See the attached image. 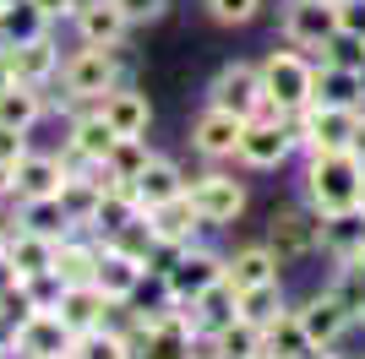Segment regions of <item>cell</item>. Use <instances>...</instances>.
Instances as JSON below:
<instances>
[{"label": "cell", "mask_w": 365, "mask_h": 359, "mask_svg": "<svg viewBox=\"0 0 365 359\" xmlns=\"http://www.w3.org/2000/svg\"><path fill=\"white\" fill-rule=\"evenodd\" d=\"M0 55H6V66H11V76L28 82V88H44L49 76L61 71V49L49 44L44 33H33V38H22V44H0Z\"/></svg>", "instance_id": "cell-12"}, {"label": "cell", "mask_w": 365, "mask_h": 359, "mask_svg": "<svg viewBox=\"0 0 365 359\" xmlns=\"http://www.w3.org/2000/svg\"><path fill=\"white\" fill-rule=\"evenodd\" d=\"M6 239H11V234H6V224H0V256H6Z\"/></svg>", "instance_id": "cell-47"}, {"label": "cell", "mask_w": 365, "mask_h": 359, "mask_svg": "<svg viewBox=\"0 0 365 359\" xmlns=\"http://www.w3.org/2000/svg\"><path fill=\"white\" fill-rule=\"evenodd\" d=\"M338 33V0H289L284 6V38L300 49H322Z\"/></svg>", "instance_id": "cell-8"}, {"label": "cell", "mask_w": 365, "mask_h": 359, "mask_svg": "<svg viewBox=\"0 0 365 359\" xmlns=\"http://www.w3.org/2000/svg\"><path fill=\"white\" fill-rule=\"evenodd\" d=\"M71 180V169L61 164V158H44V152H28L22 164L11 169V191L22 196V202H33V196H61V185Z\"/></svg>", "instance_id": "cell-19"}, {"label": "cell", "mask_w": 365, "mask_h": 359, "mask_svg": "<svg viewBox=\"0 0 365 359\" xmlns=\"http://www.w3.org/2000/svg\"><path fill=\"white\" fill-rule=\"evenodd\" d=\"M61 76H66V93H71V98H104V93L115 88V49H98V44L76 49L61 66Z\"/></svg>", "instance_id": "cell-10"}, {"label": "cell", "mask_w": 365, "mask_h": 359, "mask_svg": "<svg viewBox=\"0 0 365 359\" xmlns=\"http://www.w3.org/2000/svg\"><path fill=\"white\" fill-rule=\"evenodd\" d=\"M278 267H284V261H278L267 245H245V251H235V261H224V278L245 294V288H257V283H273Z\"/></svg>", "instance_id": "cell-26"}, {"label": "cell", "mask_w": 365, "mask_h": 359, "mask_svg": "<svg viewBox=\"0 0 365 359\" xmlns=\"http://www.w3.org/2000/svg\"><path fill=\"white\" fill-rule=\"evenodd\" d=\"M305 202H311V212L360 207L365 202V152L360 147L311 152V164H305Z\"/></svg>", "instance_id": "cell-1"}, {"label": "cell", "mask_w": 365, "mask_h": 359, "mask_svg": "<svg viewBox=\"0 0 365 359\" xmlns=\"http://www.w3.org/2000/svg\"><path fill=\"white\" fill-rule=\"evenodd\" d=\"M131 185H137V196H142V212H148V207H158V202H169V196H180V191H185L180 169L169 164V158H148V164H142V175L131 180Z\"/></svg>", "instance_id": "cell-28"}, {"label": "cell", "mask_w": 365, "mask_h": 359, "mask_svg": "<svg viewBox=\"0 0 365 359\" xmlns=\"http://www.w3.org/2000/svg\"><path fill=\"white\" fill-rule=\"evenodd\" d=\"M11 82H16V76H11V66H6V55H0V93L11 88Z\"/></svg>", "instance_id": "cell-44"}, {"label": "cell", "mask_w": 365, "mask_h": 359, "mask_svg": "<svg viewBox=\"0 0 365 359\" xmlns=\"http://www.w3.org/2000/svg\"><path fill=\"white\" fill-rule=\"evenodd\" d=\"M338 28L365 38V0H338Z\"/></svg>", "instance_id": "cell-40"}, {"label": "cell", "mask_w": 365, "mask_h": 359, "mask_svg": "<svg viewBox=\"0 0 365 359\" xmlns=\"http://www.w3.org/2000/svg\"><path fill=\"white\" fill-rule=\"evenodd\" d=\"M28 158V131H16V125H0V164L16 169Z\"/></svg>", "instance_id": "cell-39"}, {"label": "cell", "mask_w": 365, "mask_h": 359, "mask_svg": "<svg viewBox=\"0 0 365 359\" xmlns=\"http://www.w3.org/2000/svg\"><path fill=\"white\" fill-rule=\"evenodd\" d=\"M294 152V131H289V115H251L240 131V164L251 169H278L284 158Z\"/></svg>", "instance_id": "cell-3"}, {"label": "cell", "mask_w": 365, "mask_h": 359, "mask_svg": "<svg viewBox=\"0 0 365 359\" xmlns=\"http://www.w3.org/2000/svg\"><path fill=\"white\" fill-rule=\"evenodd\" d=\"M278 311H284V288H278V278H273V283H257V288H245V294H240V316L251 321V327H267Z\"/></svg>", "instance_id": "cell-35"}, {"label": "cell", "mask_w": 365, "mask_h": 359, "mask_svg": "<svg viewBox=\"0 0 365 359\" xmlns=\"http://www.w3.org/2000/svg\"><path fill=\"white\" fill-rule=\"evenodd\" d=\"M213 343H218V359H257L262 354V327H251L245 316H235L229 327L213 332Z\"/></svg>", "instance_id": "cell-32"}, {"label": "cell", "mask_w": 365, "mask_h": 359, "mask_svg": "<svg viewBox=\"0 0 365 359\" xmlns=\"http://www.w3.org/2000/svg\"><path fill=\"white\" fill-rule=\"evenodd\" d=\"M311 76L317 66L294 49H273V55L262 60V115H300L311 104Z\"/></svg>", "instance_id": "cell-2"}, {"label": "cell", "mask_w": 365, "mask_h": 359, "mask_svg": "<svg viewBox=\"0 0 365 359\" xmlns=\"http://www.w3.org/2000/svg\"><path fill=\"white\" fill-rule=\"evenodd\" d=\"M142 278H148V261L125 256L120 245H104V251H98V272H93V283L104 288L109 305H125V299L142 288Z\"/></svg>", "instance_id": "cell-13"}, {"label": "cell", "mask_w": 365, "mask_h": 359, "mask_svg": "<svg viewBox=\"0 0 365 359\" xmlns=\"http://www.w3.org/2000/svg\"><path fill=\"white\" fill-rule=\"evenodd\" d=\"M240 131H245L240 115L207 104V115L191 125V147H197L202 158H235V152H240Z\"/></svg>", "instance_id": "cell-15"}, {"label": "cell", "mask_w": 365, "mask_h": 359, "mask_svg": "<svg viewBox=\"0 0 365 359\" xmlns=\"http://www.w3.org/2000/svg\"><path fill=\"white\" fill-rule=\"evenodd\" d=\"M76 33H82V44H98V49H115L120 44V33L131 28L125 11L115 0H76Z\"/></svg>", "instance_id": "cell-17"}, {"label": "cell", "mask_w": 365, "mask_h": 359, "mask_svg": "<svg viewBox=\"0 0 365 359\" xmlns=\"http://www.w3.org/2000/svg\"><path fill=\"white\" fill-rule=\"evenodd\" d=\"M71 359H137L125 332H109V327H93V332H76L71 338Z\"/></svg>", "instance_id": "cell-31"}, {"label": "cell", "mask_w": 365, "mask_h": 359, "mask_svg": "<svg viewBox=\"0 0 365 359\" xmlns=\"http://www.w3.org/2000/svg\"><path fill=\"white\" fill-rule=\"evenodd\" d=\"M267 251L278 261H305V256L322 251V212H305V207H284L273 212L267 224Z\"/></svg>", "instance_id": "cell-4"}, {"label": "cell", "mask_w": 365, "mask_h": 359, "mask_svg": "<svg viewBox=\"0 0 365 359\" xmlns=\"http://www.w3.org/2000/svg\"><path fill=\"white\" fill-rule=\"evenodd\" d=\"M148 218V229H153V239L158 245H191V234H197V207H191V196H169V202H158V207H148L142 212Z\"/></svg>", "instance_id": "cell-18"}, {"label": "cell", "mask_w": 365, "mask_h": 359, "mask_svg": "<svg viewBox=\"0 0 365 359\" xmlns=\"http://www.w3.org/2000/svg\"><path fill=\"white\" fill-rule=\"evenodd\" d=\"M0 359H6V354H0Z\"/></svg>", "instance_id": "cell-52"}, {"label": "cell", "mask_w": 365, "mask_h": 359, "mask_svg": "<svg viewBox=\"0 0 365 359\" xmlns=\"http://www.w3.org/2000/svg\"><path fill=\"white\" fill-rule=\"evenodd\" d=\"M33 359H71V354H33Z\"/></svg>", "instance_id": "cell-48"}, {"label": "cell", "mask_w": 365, "mask_h": 359, "mask_svg": "<svg viewBox=\"0 0 365 359\" xmlns=\"http://www.w3.org/2000/svg\"><path fill=\"white\" fill-rule=\"evenodd\" d=\"M0 11H6V0H0Z\"/></svg>", "instance_id": "cell-51"}, {"label": "cell", "mask_w": 365, "mask_h": 359, "mask_svg": "<svg viewBox=\"0 0 365 359\" xmlns=\"http://www.w3.org/2000/svg\"><path fill=\"white\" fill-rule=\"evenodd\" d=\"M11 288H22V272H16L11 261L0 256V294H11Z\"/></svg>", "instance_id": "cell-43"}, {"label": "cell", "mask_w": 365, "mask_h": 359, "mask_svg": "<svg viewBox=\"0 0 365 359\" xmlns=\"http://www.w3.org/2000/svg\"><path fill=\"white\" fill-rule=\"evenodd\" d=\"M327 288L344 299V311H349L354 321H365V261H338V272H333Z\"/></svg>", "instance_id": "cell-33"}, {"label": "cell", "mask_w": 365, "mask_h": 359, "mask_svg": "<svg viewBox=\"0 0 365 359\" xmlns=\"http://www.w3.org/2000/svg\"><path fill=\"white\" fill-rule=\"evenodd\" d=\"M218 278H224V261H218L213 251L185 245V251L164 267V294H169V299H180V305H191V299H197L207 283H218Z\"/></svg>", "instance_id": "cell-6"}, {"label": "cell", "mask_w": 365, "mask_h": 359, "mask_svg": "<svg viewBox=\"0 0 365 359\" xmlns=\"http://www.w3.org/2000/svg\"><path fill=\"white\" fill-rule=\"evenodd\" d=\"M322 60H327V66H344V71H360V66H365V38L338 28L333 38L322 44Z\"/></svg>", "instance_id": "cell-37"}, {"label": "cell", "mask_w": 365, "mask_h": 359, "mask_svg": "<svg viewBox=\"0 0 365 359\" xmlns=\"http://www.w3.org/2000/svg\"><path fill=\"white\" fill-rule=\"evenodd\" d=\"M354 147H360V152H365V115H360V136H354Z\"/></svg>", "instance_id": "cell-46"}, {"label": "cell", "mask_w": 365, "mask_h": 359, "mask_svg": "<svg viewBox=\"0 0 365 359\" xmlns=\"http://www.w3.org/2000/svg\"><path fill=\"white\" fill-rule=\"evenodd\" d=\"M235 316H240V288L229 283V278L207 283L197 299H191V321H197V332H207V338H213L218 327H229Z\"/></svg>", "instance_id": "cell-22"}, {"label": "cell", "mask_w": 365, "mask_h": 359, "mask_svg": "<svg viewBox=\"0 0 365 359\" xmlns=\"http://www.w3.org/2000/svg\"><path fill=\"white\" fill-rule=\"evenodd\" d=\"M6 196H11V169L0 164V202H6Z\"/></svg>", "instance_id": "cell-45"}, {"label": "cell", "mask_w": 365, "mask_h": 359, "mask_svg": "<svg viewBox=\"0 0 365 359\" xmlns=\"http://www.w3.org/2000/svg\"><path fill=\"white\" fill-rule=\"evenodd\" d=\"M360 93H365V66H360Z\"/></svg>", "instance_id": "cell-50"}, {"label": "cell", "mask_w": 365, "mask_h": 359, "mask_svg": "<svg viewBox=\"0 0 365 359\" xmlns=\"http://www.w3.org/2000/svg\"><path fill=\"white\" fill-rule=\"evenodd\" d=\"M38 115H44V98H38V88H28V82H11V88L0 93V125L33 131V125H38Z\"/></svg>", "instance_id": "cell-29"}, {"label": "cell", "mask_w": 365, "mask_h": 359, "mask_svg": "<svg viewBox=\"0 0 365 359\" xmlns=\"http://www.w3.org/2000/svg\"><path fill=\"white\" fill-rule=\"evenodd\" d=\"M55 245H61V239L33 234V229H16V239H6V261L22 272V283H33V278H49V267H55Z\"/></svg>", "instance_id": "cell-23"}, {"label": "cell", "mask_w": 365, "mask_h": 359, "mask_svg": "<svg viewBox=\"0 0 365 359\" xmlns=\"http://www.w3.org/2000/svg\"><path fill=\"white\" fill-rule=\"evenodd\" d=\"M207 104L213 109H229V115H262V66H245V60H235V66H224V71L213 76V88H207Z\"/></svg>", "instance_id": "cell-5"}, {"label": "cell", "mask_w": 365, "mask_h": 359, "mask_svg": "<svg viewBox=\"0 0 365 359\" xmlns=\"http://www.w3.org/2000/svg\"><path fill=\"white\" fill-rule=\"evenodd\" d=\"M55 283H93V272H98V245H82V239L66 234L61 245H55Z\"/></svg>", "instance_id": "cell-27"}, {"label": "cell", "mask_w": 365, "mask_h": 359, "mask_svg": "<svg viewBox=\"0 0 365 359\" xmlns=\"http://www.w3.org/2000/svg\"><path fill=\"white\" fill-rule=\"evenodd\" d=\"M98 115L109 120L115 136H142L153 125V109H148V98H142L137 88H109L104 98H98Z\"/></svg>", "instance_id": "cell-20"}, {"label": "cell", "mask_w": 365, "mask_h": 359, "mask_svg": "<svg viewBox=\"0 0 365 359\" xmlns=\"http://www.w3.org/2000/svg\"><path fill=\"white\" fill-rule=\"evenodd\" d=\"M311 359H333V354H327V348H317V354H311Z\"/></svg>", "instance_id": "cell-49"}, {"label": "cell", "mask_w": 365, "mask_h": 359, "mask_svg": "<svg viewBox=\"0 0 365 359\" xmlns=\"http://www.w3.org/2000/svg\"><path fill=\"white\" fill-rule=\"evenodd\" d=\"M322 251L333 261H360L365 251V202L344 212H322Z\"/></svg>", "instance_id": "cell-16"}, {"label": "cell", "mask_w": 365, "mask_h": 359, "mask_svg": "<svg viewBox=\"0 0 365 359\" xmlns=\"http://www.w3.org/2000/svg\"><path fill=\"white\" fill-rule=\"evenodd\" d=\"M49 311L61 316L66 327H71V338L76 332H93V327H104V311H109V299H104V288L98 283H66L61 294H55V305Z\"/></svg>", "instance_id": "cell-14"}, {"label": "cell", "mask_w": 365, "mask_h": 359, "mask_svg": "<svg viewBox=\"0 0 365 359\" xmlns=\"http://www.w3.org/2000/svg\"><path fill=\"white\" fill-rule=\"evenodd\" d=\"M185 196H191V207H197L202 224H235L245 212V185L229 175H202L197 185H185Z\"/></svg>", "instance_id": "cell-9"}, {"label": "cell", "mask_w": 365, "mask_h": 359, "mask_svg": "<svg viewBox=\"0 0 365 359\" xmlns=\"http://www.w3.org/2000/svg\"><path fill=\"white\" fill-rule=\"evenodd\" d=\"M311 104H322V109H360L365 104L360 71H344V66H327V60H322L317 76H311Z\"/></svg>", "instance_id": "cell-21"}, {"label": "cell", "mask_w": 365, "mask_h": 359, "mask_svg": "<svg viewBox=\"0 0 365 359\" xmlns=\"http://www.w3.org/2000/svg\"><path fill=\"white\" fill-rule=\"evenodd\" d=\"M125 11V22H153V16H164V0H115Z\"/></svg>", "instance_id": "cell-41"}, {"label": "cell", "mask_w": 365, "mask_h": 359, "mask_svg": "<svg viewBox=\"0 0 365 359\" xmlns=\"http://www.w3.org/2000/svg\"><path fill=\"white\" fill-rule=\"evenodd\" d=\"M257 6H262V0H207V16L224 22V28H240V22L257 16Z\"/></svg>", "instance_id": "cell-38"}, {"label": "cell", "mask_w": 365, "mask_h": 359, "mask_svg": "<svg viewBox=\"0 0 365 359\" xmlns=\"http://www.w3.org/2000/svg\"><path fill=\"white\" fill-rule=\"evenodd\" d=\"M33 33H44L38 6H33V0H6V11H0V38H6V44H22Z\"/></svg>", "instance_id": "cell-34"}, {"label": "cell", "mask_w": 365, "mask_h": 359, "mask_svg": "<svg viewBox=\"0 0 365 359\" xmlns=\"http://www.w3.org/2000/svg\"><path fill=\"white\" fill-rule=\"evenodd\" d=\"M148 158H153V152H148V142H142V136H120V142L109 147L104 169H109V175H115V180H137Z\"/></svg>", "instance_id": "cell-36"}, {"label": "cell", "mask_w": 365, "mask_h": 359, "mask_svg": "<svg viewBox=\"0 0 365 359\" xmlns=\"http://www.w3.org/2000/svg\"><path fill=\"white\" fill-rule=\"evenodd\" d=\"M22 224H28L33 234H49V239L71 234V218H66L61 196H33V202H22Z\"/></svg>", "instance_id": "cell-30"}, {"label": "cell", "mask_w": 365, "mask_h": 359, "mask_svg": "<svg viewBox=\"0 0 365 359\" xmlns=\"http://www.w3.org/2000/svg\"><path fill=\"white\" fill-rule=\"evenodd\" d=\"M11 354H22V359H33V354H71V327H66L49 305H38V311H28L22 321H16Z\"/></svg>", "instance_id": "cell-7"}, {"label": "cell", "mask_w": 365, "mask_h": 359, "mask_svg": "<svg viewBox=\"0 0 365 359\" xmlns=\"http://www.w3.org/2000/svg\"><path fill=\"white\" fill-rule=\"evenodd\" d=\"M262 354H278V359H311L317 348H311V338H305L300 316L294 311H278L267 327H262Z\"/></svg>", "instance_id": "cell-24"}, {"label": "cell", "mask_w": 365, "mask_h": 359, "mask_svg": "<svg viewBox=\"0 0 365 359\" xmlns=\"http://www.w3.org/2000/svg\"><path fill=\"white\" fill-rule=\"evenodd\" d=\"M115 142H120V136L109 131V120L98 115V109H88V115L71 125V158L76 164H104Z\"/></svg>", "instance_id": "cell-25"}, {"label": "cell", "mask_w": 365, "mask_h": 359, "mask_svg": "<svg viewBox=\"0 0 365 359\" xmlns=\"http://www.w3.org/2000/svg\"><path fill=\"white\" fill-rule=\"evenodd\" d=\"M300 327H305V338H311V348H333L338 338H344V332L354 327V316L344 311V299L333 294V288H322V294H311L300 305Z\"/></svg>", "instance_id": "cell-11"}, {"label": "cell", "mask_w": 365, "mask_h": 359, "mask_svg": "<svg viewBox=\"0 0 365 359\" xmlns=\"http://www.w3.org/2000/svg\"><path fill=\"white\" fill-rule=\"evenodd\" d=\"M33 6H38V16H44V22H55V16H71V11H76V0H33Z\"/></svg>", "instance_id": "cell-42"}]
</instances>
